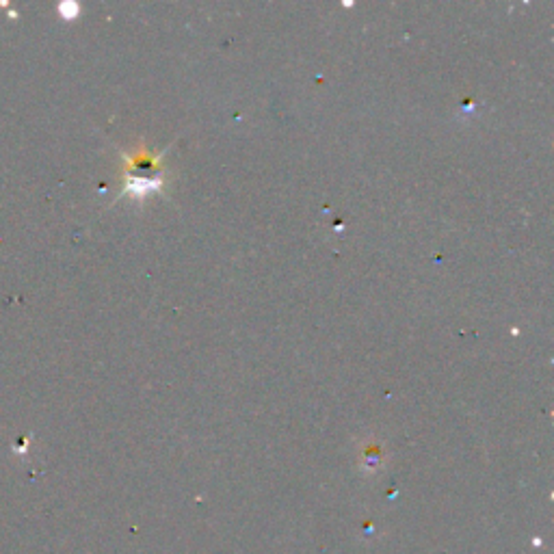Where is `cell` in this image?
Here are the masks:
<instances>
[{
  "label": "cell",
  "instance_id": "cell-1",
  "mask_svg": "<svg viewBox=\"0 0 554 554\" xmlns=\"http://www.w3.org/2000/svg\"><path fill=\"white\" fill-rule=\"evenodd\" d=\"M126 163V187L122 193L143 200L163 187V154L145 150L143 145L133 154H122Z\"/></svg>",
  "mask_w": 554,
  "mask_h": 554
}]
</instances>
